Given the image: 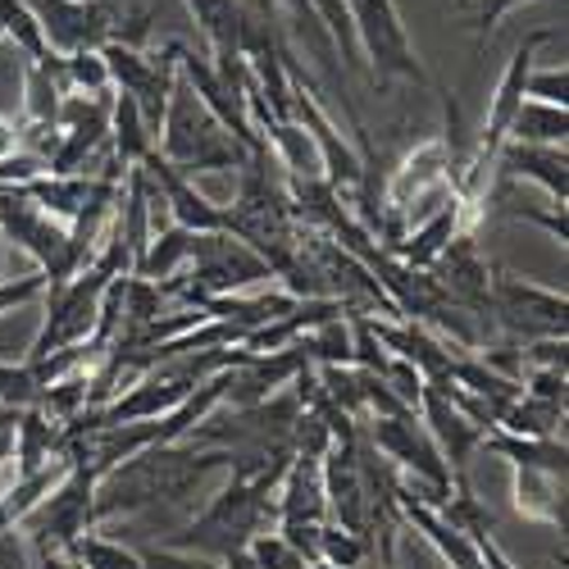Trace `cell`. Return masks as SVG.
I'll return each instance as SVG.
<instances>
[{
    "instance_id": "obj_1",
    "label": "cell",
    "mask_w": 569,
    "mask_h": 569,
    "mask_svg": "<svg viewBox=\"0 0 569 569\" xmlns=\"http://www.w3.org/2000/svg\"><path fill=\"white\" fill-rule=\"evenodd\" d=\"M228 469V451L223 447H201V442H169L156 451H141L123 465H114L110 473L97 479V525L114 515H137L160 501H192L201 492V483L210 473Z\"/></svg>"
},
{
    "instance_id": "obj_2",
    "label": "cell",
    "mask_w": 569,
    "mask_h": 569,
    "mask_svg": "<svg viewBox=\"0 0 569 569\" xmlns=\"http://www.w3.org/2000/svg\"><path fill=\"white\" fill-rule=\"evenodd\" d=\"M278 529V506H273V492L260 488V483H247V479H232L219 497L206 501V510L182 525L164 547L173 551H187V556H206V560H228L237 551H247L260 533Z\"/></svg>"
},
{
    "instance_id": "obj_3",
    "label": "cell",
    "mask_w": 569,
    "mask_h": 569,
    "mask_svg": "<svg viewBox=\"0 0 569 569\" xmlns=\"http://www.w3.org/2000/svg\"><path fill=\"white\" fill-rule=\"evenodd\" d=\"M156 151L164 164H173L178 173H214V169H247L251 151L237 141L182 78L169 91V110L164 123L156 132Z\"/></svg>"
},
{
    "instance_id": "obj_4",
    "label": "cell",
    "mask_w": 569,
    "mask_h": 569,
    "mask_svg": "<svg viewBox=\"0 0 569 569\" xmlns=\"http://www.w3.org/2000/svg\"><path fill=\"white\" fill-rule=\"evenodd\" d=\"M91 501H97V469L82 460L78 447H69L64 479L28 510V519L14 533L28 542V551H60L64 556L82 533L97 529V510H91Z\"/></svg>"
},
{
    "instance_id": "obj_5",
    "label": "cell",
    "mask_w": 569,
    "mask_h": 569,
    "mask_svg": "<svg viewBox=\"0 0 569 569\" xmlns=\"http://www.w3.org/2000/svg\"><path fill=\"white\" fill-rule=\"evenodd\" d=\"M110 273L87 264L82 273L64 278V282H51L46 288V319L37 328V338L28 347V360H46L51 351H64V347H82L97 333V319H101V301H106V288H110Z\"/></svg>"
},
{
    "instance_id": "obj_6",
    "label": "cell",
    "mask_w": 569,
    "mask_h": 569,
    "mask_svg": "<svg viewBox=\"0 0 569 569\" xmlns=\"http://www.w3.org/2000/svg\"><path fill=\"white\" fill-rule=\"evenodd\" d=\"M565 310H569L565 292L538 288V282L492 264V310H488V319L501 328L510 347H529V342H542V338H565L569 333Z\"/></svg>"
},
{
    "instance_id": "obj_7",
    "label": "cell",
    "mask_w": 569,
    "mask_h": 569,
    "mask_svg": "<svg viewBox=\"0 0 569 569\" xmlns=\"http://www.w3.org/2000/svg\"><path fill=\"white\" fill-rule=\"evenodd\" d=\"M347 6H351V28H356V51L360 60L373 64V82L406 78L415 87H429V69L419 64V51L392 0H347Z\"/></svg>"
},
{
    "instance_id": "obj_8",
    "label": "cell",
    "mask_w": 569,
    "mask_h": 569,
    "mask_svg": "<svg viewBox=\"0 0 569 569\" xmlns=\"http://www.w3.org/2000/svg\"><path fill=\"white\" fill-rule=\"evenodd\" d=\"M0 232H6L14 247H23V251L37 260V269L46 273V282L73 278L69 228L56 223L51 214H41L28 197L14 192V187H0Z\"/></svg>"
},
{
    "instance_id": "obj_9",
    "label": "cell",
    "mask_w": 569,
    "mask_h": 569,
    "mask_svg": "<svg viewBox=\"0 0 569 569\" xmlns=\"http://www.w3.org/2000/svg\"><path fill=\"white\" fill-rule=\"evenodd\" d=\"M23 6L37 19L51 56L101 51L119 23V14L106 6V0H23Z\"/></svg>"
},
{
    "instance_id": "obj_10",
    "label": "cell",
    "mask_w": 569,
    "mask_h": 569,
    "mask_svg": "<svg viewBox=\"0 0 569 569\" xmlns=\"http://www.w3.org/2000/svg\"><path fill=\"white\" fill-rule=\"evenodd\" d=\"M415 415H419V423H423V433L433 438V447L442 451L447 469L456 473V479H465L469 456L483 447V429H479V423H469V419L447 401V392H442L438 383H423Z\"/></svg>"
},
{
    "instance_id": "obj_11",
    "label": "cell",
    "mask_w": 569,
    "mask_h": 569,
    "mask_svg": "<svg viewBox=\"0 0 569 569\" xmlns=\"http://www.w3.org/2000/svg\"><path fill=\"white\" fill-rule=\"evenodd\" d=\"M492 173H497V182H538L547 192V201L565 210V197H569L565 147H525V141H501Z\"/></svg>"
},
{
    "instance_id": "obj_12",
    "label": "cell",
    "mask_w": 569,
    "mask_h": 569,
    "mask_svg": "<svg viewBox=\"0 0 569 569\" xmlns=\"http://www.w3.org/2000/svg\"><path fill=\"white\" fill-rule=\"evenodd\" d=\"M460 232H473V219H469V210H465L460 197H447L429 219H419L388 256L397 264H406V269H433L442 260V251L456 242Z\"/></svg>"
},
{
    "instance_id": "obj_13",
    "label": "cell",
    "mask_w": 569,
    "mask_h": 569,
    "mask_svg": "<svg viewBox=\"0 0 569 569\" xmlns=\"http://www.w3.org/2000/svg\"><path fill=\"white\" fill-rule=\"evenodd\" d=\"M141 173L151 178V187L160 192V201L173 210V223H178V228L197 232V237H201V232H223V210H219L210 197H201L187 173H178L173 164H164L160 151H156L147 164H141Z\"/></svg>"
},
{
    "instance_id": "obj_14",
    "label": "cell",
    "mask_w": 569,
    "mask_h": 569,
    "mask_svg": "<svg viewBox=\"0 0 569 569\" xmlns=\"http://www.w3.org/2000/svg\"><path fill=\"white\" fill-rule=\"evenodd\" d=\"M273 506H278V525H323L328 519V506H323V473H319V460L310 456H292L288 473L273 492Z\"/></svg>"
},
{
    "instance_id": "obj_15",
    "label": "cell",
    "mask_w": 569,
    "mask_h": 569,
    "mask_svg": "<svg viewBox=\"0 0 569 569\" xmlns=\"http://www.w3.org/2000/svg\"><path fill=\"white\" fill-rule=\"evenodd\" d=\"M91 187H97V178H87V173H78V178L37 173V178L19 182L14 192H19V197H28L41 214H51L56 223H64V228H69V223L82 214V206L91 201Z\"/></svg>"
},
{
    "instance_id": "obj_16",
    "label": "cell",
    "mask_w": 569,
    "mask_h": 569,
    "mask_svg": "<svg viewBox=\"0 0 569 569\" xmlns=\"http://www.w3.org/2000/svg\"><path fill=\"white\" fill-rule=\"evenodd\" d=\"M515 510L533 519V525L565 533V473L515 469Z\"/></svg>"
},
{
    "instance_id": "obj_17",
    "label": "cell",
    "mask_w": 569,
    "mask_h": 569,
    "mask_svg": "<svg viewBox=\"0 0 569 569\" xmlns=\"http://www.w3.org/2000/svg\"><path fill=\"white\" fill-rule=\"evenodd\" d=\"M110 156L123 169H141L156 156V132L147 128V119H141L137 101L119 97V91H114V106H110Z\"/></svg>"
},
{
    "instance_id": "obj_18",
    "label": "cell",
    "mask_w": 569,
    "mask_h": 569,
    "mask_svg": "<svg viewBox=\"0 0 569 569\" xmlns=\"http://www.w3.org/2000/svg\"><path fill=\"white\" fill-rule=\"evenodd\" d=\"M182 6L197 19V28L210 46V60L242 56L237 51V41H242V0H182Z\"/></svg>"
},
{
    "instance_id": "obj_19",
    "label": "cell",
    "mask_w": 569,
    "mask_h": 569,
    "mask_svg": "<svg viewBox=\"0 0 569 569\" xmlns=\"http://www.w3.org/2000/svg\"><path fill=\"white\" fill-rule=\"evenodd\" d=\"M479 451H492L515 469H542V473H565V456H569L565 438H515L506 429H488Z\"/></svg>"
},
{
    "instance_id": "obj_20",
    "label": "cell",
    "mask_w": 569,
    "mask_h": 569,
    "mask_svg": "<svg viewBox=\"0 0 569 569\" xmlns=\"http://www.w3.org/2000/svg\"><path fill=\"white\" fill-rule=\"evenodd\" d=\"M192 242H197V232H187V228H164V232H156L151 237V247H147V256L137 260V278H151V282H164V278H173V273H182L187 269V260H192Z\"/></svg>"
},
{
    "instance_id": "obj_21",
    "label": "cell",
    "mask_w": 569,
    "mask_h": 569,
    "mask_svg": "<svg viewBox=\"0 0 569 569\" xmlns=\"http://www.w3.org/2000/svg\"><path fill=\"white\" fill-rule=\"evenodd\" d=\"M565 137H569V110L525 97L506 141H525V147H565Z\"/></svg>"
},
{
    "instance_id": "obj_22",
    "label": "cell",
    "mask_w": 569,
    "mask_h": 569,
    "mask_svg": "<svg viewBox=\"0 0 569 569\" xmlns=\"http://www.w3.org/2000/svg\"><path fill=\"white\" fill-rule=\"evenodd\" d=\"M497 429H506V433H515V438H560V429H565V406L538 401V397H529L525 388H519L515 406L501 415Z\"/></svg>"
},
{
    "instance_id": "obj_23",
    "label": "cell",
    "mask_w": 569,
    "mask_h": 569,
    "mask_svg": "<svg viewBox=\"0 0 569 569\" xmlns=\"http://www.w3.org/2000/svg\"><path fill=\"white\" fill-rule=\"evenodd\" d=\"M78 569H147V560H141V551L114 542V538H101L97 529L82 533L69 551H64Z\"/></svg>"
},
{
    "instance_id": "obj_24",
    "label": "cell",
    "mask_w": 569,
    "mask_h": 569,
    "mask_svg": "<svg viewBox=\"0 0 569 569\" xmlns=\"http://www.w3.org/2000/svg\"><path fill=\"white\" fill-rule=\"evenodd\" d=\"M306 6H310V14L323 23V32L333 37L338 60H342L347 69H365V60H360V51H356V28H351V6H347V0H306Z\"/></svg>"
},
{
    "instance_id": "obj_25",
    "label": "cell",
    "mask_w": 569,
    "mask_h": 569,
    "mask_svg": "<svg viewBox=\"0 0 569 569\" xmlns=\"http://www.w3.org/2000/svg\"><path fill=\"white\" fill-rule=\"evenodd\" d=\"M60 82H64V91H82V97H101V91H110V73H106L101 51L60 56Z\"/></svg>"
},
{
    "instance_id": "obj_26",
    "label": "cell",
    "mask_w": 569,
    "mask_h": 569,
    "mask_svg": "<svg viewBox=\"0 0 569 569\" xmlns=\"http://www.w3.org/2000/svg\"><path fill=\"white\" fill-rule=\"evenodd\" d=\"M369 556V542L365 538H356V533H347V529H338V525H319V560L323 565H333V569H360V560Z\"/></svg>"
},
{
    "instance_id": "obj_27",
    "label": "cell",
    "mask_w": 569,
    "mask_h": 569,
    "mask_svg": "<svg viewBox=\"0 0 569 569\" xmlns=\"http://www.w3.org/2000/svg\"><path fill=\"white\" fill-rule=\"evenodd\" d=\"M37 401H41V388H37L28 360H19V365L0 360V410H28Z\"/></svg>"
},
{
    "instance_id": "obj_28",
    "label": "cell",
    "mask_w": 569,
    "mask_h": 569,
    "mask_svg": "<svg viewBox=\"0 0 569 569\" xmlns=\"http://www.w3.org/2000/svg\"><path fill=\"white\" fill-rule=\"evenodd\" d=\"M247 556L260 565V569H306V556L282 538L278 529H269V533H260L251 547H247Z\"/></svg>"
},
{
    "instance_id": "obj_29",
    "label": "cell",
    "mask_w": 569,
    "mask_h": 569,
    "mask_svg": "<svg viewBox=\"0 0 569 569\" xmlns=\"http://www.w3.org/2000/svg\"><path fill=\"white\" fill-rule=\"evenodd\" d=\"M525 97L529 101H542V106L569 110V73H565V64H556V69H529Z\"/></svg>"
},
{
    "instance_id": "obj_30",
    "label": "cell",
    "mask_w": 569,
    "mask_h": 569,
    "mask_svg": "<svg viewBox=\"0 0 569 569\" xmlns=\"http://www.w3.org/2000/svg\"><path fill=\"white\" fill-rule=\"evenodd\" d=\"M46 273L41 269H32V273H19V278H6L0 282V315H10V310H19V306H32V301H41L46 297Z\"/></svg>"
},
{
    "instance_id": "obj_31",
    "label": "cell",
    "mask_w": 569,
    "mask_h": 569,
    "mask_svg": "<svg viewBox=\"0 0 569 569\" xmlns=\"http://www.w3.org/2000/svg\"><path fill=\"white\" fill-rule=\"evenodd\" d=\"M141 560H147V569H223L219 560L187 556V551H173V547H147Z\"/></svg>"
},
{
    "instance_id": "obj_32",
    "label": "cell",
    "mask_w": 569,
    "mask_h": 569,
    "mask_svg": "<svg viewBox=\"0 0 569 569\" xmlns=\"http://www.w3.org/2000/svg\"><path fill=\"white\" fill-rule=\"evenodd\" d=\"M515 6H529V0H473V32H479V46L492 37V28H497Z\"/></svg>"
},
{
    "instance_id": "obj_33",
    "label": "cell",
    "mask_w": 569,
    "mask_h": 569,
    "mask_svg": "<svg viewBox=\"0 0 569 569\" xmlns=\"http://www.w3.org/2000/svg\"><path fill=\"white\" fill-rule=\"evenodd\" d=\"M515 219H529V223L547 228L556 242L565 247V210H560V206H551V210H515Z\"/></svg>"
},
{
    "instance_id": "obj_34",
    "label": "cell",
    "mask_w": 569,
    "mask_h": 569,
    "mask_svg": "<svg viewBox=\"0 0 569 569\" xmlns=\"http://www.w3.org/2000/svg\"><path fill=\"white\" fill-rule=\"evenodd\" d=\"M19 151H23V123L0 114V160H14Z\"/></svg>"
},
{
    "instance_id": "obj_35",
    "label": "cell",
    "mask_w": 569,
    "mask_h": 569,
    "mask_svg": "<svg viewBox=\"0 0 569 569\" xmlns=\"http://www.w3.org/2000/svg\"><path fill=\"white\" fill-rule=\"evenodd\" d=\"M306 569H333V565H323V560H315V565H306Z\"/></svg>"
},
{
    "instance_id": "obj_36",
    "label": "cell",
    "mask_w": 569,
    "mask_h": 569,
    "mask_svg": "<svg viewBox=\"0 0 569 569\" xmlns=\"http://www.w3.org/2000/svg\"><path fill=\"white\" fill-rule=\"evenodd\" d=\"M0 41H6V28H0Z\"/></svg>"
},
{
    "instance_id": "obj_37",
    "label": "cell",
    "mask_w": 569,
    "mask_h": 569,
    "mask_svg": "<svg viewBox=\"0 0 569 569\" xmlns=\"http://www.w3.org/2000/svg\"><path fill=\"white\" fill-rule=\"evenodd\" d=\"M6 479H10V473H6Z\"/></svg>"
}]
</instances>
